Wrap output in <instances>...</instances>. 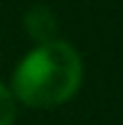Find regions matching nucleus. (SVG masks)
Returning <instances> with one entry per match:
<instances>
[{
	"instance_id": "nucleus-1",
	"label": "nucleus",
	"mask_w": 123,
	"mask_h": 125,
	"mask_svg": "<svg viewBox=\"0 0 123 125\" xmlns=\"http://www.w3.org/2000/svg\"><path fill=\"white\" fill-rule=\"evenodd\" d=\"M85 64L69 41L36 43L15 64L10 77V94L31 110H51L67 105L82 87Z\"/></svg>"
},
{
	"instance_id": "nucleus-2",
	"label": "nucleus",
	"mask_w": 123,
	"mask_h": 125,
	"mask_svg": "<svg viewBox=\"0 0 123 125\" xmlns=\"http://www.w3.org/2000/svg\"><path fill=\"white\" fill-rule=\"evenodd\" d=\"M23 28H26V33H28L36 43L54 41L57 33H59L57 15H54V10L46 8V5H33V8L26 10V15H23Z\"/></svg>"
},
{
	"instance_id": "nucleus-3",
	"label": "nucleus",
	"mask_w": 123,
	"mask_h": 125,
	"mask_svg": "<svg viewBox=\"0 0 123 125\" xmlns=\"http://www.w3.org/2000/svg\"><path fill=\"white\" fill-rule=\"evenodd\" d=\"M15 123V100L10 89L0 82V125H13Z\"/></svg>"
}]
</instances>
